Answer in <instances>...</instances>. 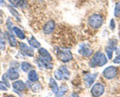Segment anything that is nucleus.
Wrapping results in <instances>:
<instances>
[{"label":"nucleus","instance_id":"f257e3e1","mask_svg":"<svg viewBox=\"0 0 120 97\" xmlns=\"http://www.w3.org/2000/svg\"><path fill=\"white\" fill-rule=\"evenodd\" d=\"M107 63V57L102 53V52H96L92 56V59L89 62L90 67H97V66H103Z\"/></svg>","mask_w":120,"mask_h":97},{"label":"nucleus","instance_id":"f03ea898","mask_svg":"<svg viewBox=\"0 0 120 97\" xmlns=\"http://www.w3.org/2000/svg\"><path fill=\"white\" fill-rule=\"evenodd\" d=\"M88 24L91 26L92 28H99L103 24V18L100 14H93L88 18Z\"/></svg>","mask_w":120,"mask_h":97},{"label":"nucleus","instance_id":"7ed1b4c3","mask_svg":"<svg viewBox=\"0 0 120 97\" xmlns=\"http://www.w3.org/2000/svg\"><path fill=\"white\" fill-rule=\"evenodd\" d=\"M55 52L57 54V57L59 60H61L62 62H68L72 59V53L69 50H62L59 48H56Z\"/></svg>","mask_w":120,"mask_h":97},{"label":"nucleus","instance_id":"20e7f679","mask_svg":"<svg viewBox=\"0 0 120 97\" xmlns=\"http://www.w3.org/2000/svg\"><path fill=\"white\" fill-rule=\"evenodd\" d=\"M117 71L118 69L114 66H109L107 67L106 69L103 71V76L106 78V79H113L117 75Z\"/></svg>","mask_w":120,"mask_h":97},{"label":"nucleus","instance_id":"39448f33","mask_svg":"<svg viewBox=\"0 0 120 97\" xmlns=\"http://www.w3.org/2000/svg\"><path fill=\"white\" fill-rule=\"evenodd\" d=\"M104 93V85L102 83H96L91 89V94L93 97H99Z\"/></svg>","mask_w":120,"mask_h":97},{"label":"nucleus","instance_id":"423d86ee","mask_svg":"<svg viewBox=\"0 0 120 97\" xmlns=\"http://www.w3.org/2000/svg\"><path fill=\"white\" fill-rule=\"evenodd\" d=\"M36 62H37V64H38V66L40 67V68H42V69H52L53 68V65L51 64V62L45 60V59L42 58L41 56L37 59Z\"/></svg>","mask_w":120,"mask_h":97},{"label":"nucleus","instance_id":"0eeeda50","mask_svg":"<svg viewBox=\"0 0 120 97\" xmlns=\"http://www.w3.org/2000/svg\"><path fill=\"white\" fill-rule=\"evenodd\" d=\"M19 47H20V50H21L22 52H24L25 55H27V56H30V57L34 56V52H33V49H32V48L30 47V46H28L27 44L21 42V43H19Z\"/></svg>","mask_w":120,"mask_h":97},{"label":"nucleus","instance_id":"6e6552de","mask_svg":"<svg viewBox=\"0 0 120 97\" xmlns=\"http://www.w3.org/2000/svg\"><path fill=\"white\" fill-rule=\"evenodd\" d=\"M79 53L82 55V56H85V57H88V56H90V55L92 54V52H93V50H92V48H90L87 44H84V45H81L80 46V48H79Z\"/></svg>","mask_w":120,"mask_h":97},{"label":"nucleus","instance_id":"1a4fd4ad","mask_svg":"<svg viewBox=\"0 0 120 97\" xmlns=\"http://www.w3.org/2000/svg\"><path fill=\"white\" fill-rule=\"evenodd\" d=\"M97 77V73H86L85 75H84V81H85V83L86 85H87L88 87H90L92 85V83L94 82L95 80V78Z\"/></svg>","mask_w":120,"mask_h":97},{"label":"nucleus","instance_id":"9d476101","mask_svg":"<svg viewBox=\"0 0 120 97\" xmlns=\"http://www.w3.org/2000/svg\"><path fill=\"white\" fill-rule=\"evenodd\" d=\"M55 27V22L53 20H49L46 24L44 25V28H43V32L45 34H50V33L53 31V29Z\"/></svg>","mask_w":120,"mask_h":97},{"label":"nucleus","instance_id":"9b49d317","mask_svg":"<svg viewBox=\"0 0 120 97\" xmlns=\"http://www.w3.org/2000/svg\"><path fill=\"white\" fill-rule=\"evenodd\" d=\"M6 75L10 80H16L19 78V72H18L15 68H10L8 71H7Z\"/></svg>","mask_w":120,"mask_h":97},{"label":"nucleus","instance_id":"f8f14e48","mask_svg":"<svg viewBox=\"0 0 120 97\" xmlns=\"http://www.w3.org/2000/svg\"><path fill=\"white\" fill-rule=\"evenodd\" d=\"M39 54H40L41 57L45 59V60H47V61H49V62L52 61V57H51L50 53L46 49H44V48H41V47L39 48Z\"/></svg>","mask_w":120,"mask_h":97},{"label":"nucleus","instance_id":"ddd939ff","mask_svg":"<svg viewBox=\"0 0 120 97\" xmlns=\"http://www.w3.org/2000/svg\"><path fill=\"white\" fill-rule=\"evenodd\" d=\"M14 6L20 7V8H26L27 7V0H9Z\"/></svg>","mask_w":120,"mask_h":97},{"label":"nucleus","instance_id":"4468645a","mask_svg":"<svg viewBox=\"0 0 120 97\" xmlns=\"http://www.w3.org/2000/svg\"><path fill=\"white\" fill-rule=\"evenodd\" d=\"M13 88H14V90H16L18 92L23 91L24 89H25V84H24L23 81L17 80V81H15L14 83H13Z\"/></svg>","mask_w":120,"mask_h":97},{"label":"nucleus","instance_id":"2eb2a0df","mask_svg":"<svg viewBox=\"0 0 120 97\" xmlns=\"http://www.w3.org/2000/svg\"><path fill=\"white\" fill-rule=\"evenodd\" d=\"M67 92H68V87H67L65 84H63L59 87L58 92L56 93V97H65Z\"/></svg>","mask_w":120,"mask_h":97},{"label":"nucleus","instance_id":"dca6fc26","mask_svg":"<svg viewBox=\"0 0 120 97\" xmlns=\"http://www.w3.org/2000/svg\"><path fill=\"white\" fill-rule=\"evenodd\" d=\"M49 85H50V88H51V90L53 93H57L58 90H59V86L57 85V83H56V81L53 79V78H51L50 81H49Z\"/></svg>","mask_w":120,"mask_h":97},{"label":"nucleus","instance_id":"f3484780","mask_svg":"<svg viewBox=\"0 0 120 97\" xmlns=\"http://www.w3.org/2000/svg\"><path fill=\"white\" fill-rule=\"evenodd\" d=\"M28 79L31 82H36L38 80V74H37L35 70H31V71L28 73Z\"/></svg>","mask_w":120,"mask_h":97},{"label":"nucleus","instance_id":"a211bd4d","mask_svg":"<svg viewBox=\"0 0 120 97\" xmlns=\"http://www.w3.org/2000/svg\"><path fill=\"white\" fill-rule=\"evenodd\" d=\"M12 32L18 37V38H20V39H24V38H25V35H24L23 31H22L21 29H19L18 27H13Z\"/></svg>","mask_w":120,"mask_h":97},{"label":"nucleus","instance_id":"6ab92c4d","mask_svg":"<svg viewBox=\"0 0 120 97\" xmlns=\"http://www.w3.org/2000/svg\"><path fill=\"white\" fill-rule=\"evenodd\" d=\"M6 36H7V38H8L9 42H10V45H11V46H13V47L16 46L17 42H16V39H15V37L11 35V34H10V32H6Z\"/></svg>","mask_w":120,"mask_h":97},{"label":"nucleus","instance_id":"aec40b11","mask_svg":"<svg viewBox=\"0 0 120 97\" xmlns=\"http://www.w3.org/2000/svg\"><path fill=\"white\" fill-rule=\"evenodd\" d=\"M29 44L31 45L32 47H34V48H40V43L37 41L34 37H30V39H29Z\"/></svg>","mask_w":120,"mask_h":97},{"label":"nucleus","instance_id":"412c9836","mask_svg":"<svg viewBox=\"0 0 120 97\" xmlns=\"http://www.w3.org/2000/svg\"><path fill=\"white\" fill-rule=\"evenodd\" d=\"M21 69L23 70L24 72H28L30 69H31V64L28 62H22L21 63Z\"/></svg>","mask_w":120,"mask_h":97},{"label":"nucleus","instance_id":"4be33fe9","mask_svg":"<svg viewBox=\"0 0 120 97\" xmlns=\"http://www.w3.org/2000/svg\"><path fill=\"white\" fill-rule=\"evenodd\" d=\"M114 50H115V48L111 47L109 45L106 47V54H107V58L108 59H111L112 58V55H113V51Z\"/></svg>","mask_w":120,"mask_h":97},{"label":"nucleus","instance_id":"5701e85b","mask_svg":"<svg viewBox=\"0 0 120 97\" xmlns=\"http://www.w3.org/2000/svg\"><path fill=\"white\" fill-rule=\"evenodd\" d=\"M59 69L61 70V72L63 73L64 79H68V77H69V75H70V73H69V71H68V69H67L65 66H61Z\"/></svg>","mask_w":120,"mask_h":97},{"label":"nucleus","instance_id":"b1692460","mask_svg":"<svg viewBox=\"0 0 120 97\" xmlns=\"http://www.w3.org/2000/svg\"><path fill=\"white\" fill-rule=\"evenodd\" d=\"M8 8H9V11H10V12H11V14H12V15L15 17V18H16V19L17 20H20V17H19V14H18V12H17V11L16 10H15L14 8H13V7L12 6H8Z\"/></svg>","mask_w":120,"mask_h":97},{"label":"nucleus","instance_id":"393cba45","mask_svg":"<svg viewBox=\"0 0 120 97\" xmlns=\"http://www.w3.org/2000/svg\"><path fill=\"white\" fill-rule=\"evenodd\" d=\"M32 90L34 91V92H39V91H41V90H42V85L36 81V84L32 85Z\"/></svg>","mask_w":120,"mask_h":97},{"label":"nucleus","instance_id":"a878e982","mask_svg":"<svg viewBox=\"0 0 120 97\" xmlns=\"http://www.w3.org/2000/svg\"><path fill=\"white\" fill-rule=\"evenodd\" d=\"M114 15H115L116 17H120V1H118V2L115 4Z\"/></svg>","mask_w":120,"mask_h":97},{"label":"nucleus","instance_id":"bb28decb","mask_svg":"<svg viewBox=\"0 0 120 97\" xmlns=\"http://www.w3.org/2000/svg\"><path fill=\"white\" fill-rule=\"evenodd\" d=\"M55 78L57 80H62V79H64V76H63V73L61 72V70L58 69V70H56L55 71Z\"/></svg>","mask_w":120,"mask_h":97},{"label":"nucleus","instance_id":"cd10ccee","mask_svg":"<svg viewBox=\"0 0 120 97\" xmlns=\"http://www.w3.org/2000/svg\"><path fill=\"white\" fill-rule=\"evenodd\" d=\"M0 90H4V91L7 90V86L5 85L4 82H1V81H0Z\"/></svg>","mask_w":120,"mask_h":97},{"label":"nucleus","instance_id":"c85d7f7f","mask_svg":"<svg viewBox=\"0 0 120 97\" xmlns=\"http://www.w3.org/2000/svg\"><path fill=\"white\" fill-rule=\"evenodd\" d=\"M2 79H3V82L5 83L6 86H7V87H9V83H8V80H7V75H6V74L2 76Z\"/></svg>","mask_w":120,"mask_h":97},{"label":"nucleus","instance_id":"c756f323","mask_svg":"<svg viewBox=\"0 0 120 97\" xmlns=\"http://www.w3.org/2000/svg\"><path fill=\"white\" fill-rule=\"evenodd\" d=\"M7 27H8V29H9L10 31H12L13 27L11 26V19H8V20H7Z\"/></svg>","mask_w":120,"mask_h":97},{"label":"nucleus","instance_id":"7c9ffc66","mask_svg":"<svg viewBox=\"0 0 120 97\" xmlns=\"http://www.w3.org/2000/svg\"><path fill=\"white\" fill-rule=\"evenodd\" d=\"M110 28L112 30H114L115 29V23H114V19H111L110 20Z\"/></svg>","mask_w":120,"mask_h":97},{"label":"nucleus","instance_id":"2f4dec72","mask_svg":"<svg viewBox=\"0 0 120 97\" xmlns=\"http://www.w3.org/2000/svg\"><path fill=\"white\" fill-rule=\"evenodd\" d=\"M114 63H116V64H120V55H118V56H116V58L113 60Z\"/></svg>","mask_w":120,"mask_h":97},{"label":"nucleus","instance_id":"473e14b6","mask_svg":"<svg viewBox=\"0 0 120 97\" xmlns=\"http://www.w3.org/2000/svg\"><path fill=\"white\" fill-rule=\"evenodd\" d=\"M115 52H116V55H120V47H117V48H115Z\"/></svg>","mask_w":120,"mask_h":97},{"label":"nucleus","instance_id":"72a5a7b5","mask_svg":"<svg viewBox=\"0 0 120 97\" xmlns=\"http://www.w3.org/2000/svg\"><path fill=\"white\" fill-rule=\"evenodd\" d=\"M70 97H78V95L76 94V93H72V94H71V96Z\"/></svg>","mask_w":120,"mask_h":97},{"label":"nucleus","instance_id":"f704fd0d","mask_svg":"<svg viewBox=\"0 0 120 97\" xmlns=\"http://www.w3.org/2000/svg\"><path fill=\"white\" fill-rule=\"evenodd\" d=\"M0 4H4V1H3V0H0Z\"/></svg>","mask_w":120,"mask_h":97},{"label":"nucleus","instance_id":"c9c22d12","mask_svg":"<svg viewBox=\"0 0 120 97\" xmlns=\"http://www.w3.org/2000/svg\"><path fill=\"white\" fill-rule=\"evenodd\" d=\"M7 97H15V96H13V95H8Z\"/></svg>","mask_w":120,"mask_h":97}]
</instances>
